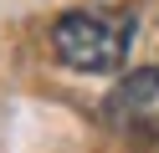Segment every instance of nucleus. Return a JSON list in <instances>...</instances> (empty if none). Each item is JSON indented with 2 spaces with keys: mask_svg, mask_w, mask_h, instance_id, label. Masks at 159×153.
Instances as JSON below:
<instances>
[{
  "mask_svg": "<svg viewBox=\"0 0 159 153\" xmlns=\"http://www.w3.org/2000/svg\"><path fill=\"white\" fill-rule=\"evenodd\" d=\"M128 46H134V15H123V10H67L52 26L57 61L82 77L118 71Z\"/></svg>",
  "mask_w": 159,
  "mask_h": 153,
  "instance_id": "f257e3e1",
  "label": "nucleus"
},
{
  "mask_svg": "<svg viewBox=\"0 0 159 153\" xmlns=\"http://www.w3.org/2000/svg\"><path fill=\"white\" fill-rule=\"evenodd\" d=\"M103 117L128 133H159V66H144L123 77L103 102Z\"/></svg>",
  "mask_w": 159,
  "mask_h": 153,
  "instance_id": "f03ea898",
  "label": "nucleus"
}]
</instances>
